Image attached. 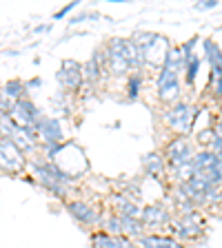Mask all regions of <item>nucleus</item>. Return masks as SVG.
<instances>
[{"label":"nucleus","instance_id":"f257e3e1","mask_svg":"<svg viewBox=\"0 0 222 248\" xmlns=\"http://www.w3.org/2000/svg\"><path fill=\"white\" fill-rule=\"evenodd\" d=\"M31 166H34L36 177L40 180V184L45 186L47 191H51L58 197H67V184L71 182V175L67 170H62L58 164L45 162V160H34Z\"/></svg>","mask_w":222,"mask_h":248},{"label":"nucleus","instance_id":"f03ea898","mask_svg":"<svg viewBox=\"0 0 222 248\" xmlns=\"http://www.w3.org/2000/svg\"><path fill=\"white\" fill-rule=\"evenodd\" d=\"M198 113H200V108L191 107L189 102H176V104H171L169 111L165 113V120L173 133L180 135V138H187V135L191 133Z\"/></svg>","mask_w":222,"mask_h":248},{"label":"nucleus","instance_id":"7ed1b4c3","mask_svg":"<svg viewBox=\"0 0 222 248\" xmlns=\"http://www.w3.org/2000/svg\"><path fill=\"white\" fill-rule=\"evenodd\" d=\"M155 89H158V98L165 104H176L180 102V73L169 71V69H160L158 80H155Z\"/></svg>","mask_w":222,"mask_h":248},{"label":"nucleus","instance_id":"20e7f679","mask_svg":"<svg viewBox=\"0 0 222 248\" xmlns=\"http://www.w3.org/2000/svg\"><path fill=\"white\" fill-rule=\"evenodd\" d=\"M9 118H11V122H14L16 126H20V129H29V131L36 133L38 122L42 120V113L38 111L36 104L31 102V100L22 98V100H18V102L14 104Z\"/></svg>","mask_w":222,"mask_h":248},{"label":"nucleus","instance_id":"39448f33","mask_svg":"<svg viewBox=\"0 0 222 248\" xmlns=\"http://www.w3.org/2000/svg\"><path fill=\"white\" fill-rule=\"evenodd\" d=\"M169 231L180 239H198L202 235V219L198 217L196 211L187 213V215H178V219H171Z\"/></svg>","mask_w":222,"mask_h":248},{"label":"nucleus","instance_id":"423d86ee","mask_svg":"<svg viewBox=\"0 0 222 248\" xmlns=\"http://www.w3.org/2000/svg\"><path fill=\"white\" fill-rule=\"evenodd\" d=\"M25 155L7 138H0V169L5 173H18L25 169Z\"/></svg>","mask_w":222,"mask_h":248},{"label":"nucleus","instance_id":"0eeeda50","mask_svg":"<svg viewBox=\"0 0 222 248\" xmlns=\"http://www.w3.org/2000/svg\"><path fill=\"white\" fill-rule=\"evenodd\" d=\"M165 153H167V162H169L171 169H178L180 164H185V162H189L193 157V146L189 142V138H180L178 135V138H173L167 144Z\"/></svg>","mask_w":222,"mask_h":248},{"label":"nucleus","instance_id":"6e6552de","mask_svg":"<svg viewBox=\"0 0 222 248\" xmlns=\"http://www.w3.org/2000/svg\"><path fill=\"white\" fill-rule=\"evenodd\" d=\"M58 82L62 84V89L67 91H78L85 84L83 80V64L76 60H62L60 71H58Z\"/></svg>","mask_w":222,"mask_h":248},{"label":"nucleus","instance_id":"1a4fd4ad","mask_svg":"<svg viewBox=\"0 0 222 248\" xmlns=\"http://www.w3.org/2000/svg\"><path fill=\"white\" fill-rule=\"evenodd\" d=\"M173 215L169 213V208L165 204H151V206H145L140 211V222L145 228H162L169 226Z\"/></svg>","mask_w":222,"mask_h":248},{"label":"nucleus","instance_id":"9d476101","mask_svg":"<svg viewBox=\"0 0 222 248\" xmlns=\"http://www.w3.org/2000/svg\"><path fill=\"white\" fill-rule=\"evenodd\" d=\"M67 211L76 222L85 224V226H96V224H100V217H102L96 208L89 206L87 202H83V200L67 202Z\"/></svg>","mask_w":222,"mask_h":248},{"label":"nucleus","instance_id":"9b49d317","mask_svg":"<svg viewBox=\"0 0 222 248\" xmlns=\"http://www.w3.org/2000/svg\"><path fill=\"white\" fill-rule=\"evenodd\" d=\"M36 133H40V138L45 140V144H60L62 138H65V131H62V122L56 118H45L38 122Z\"/></svg>","mask_w":222,"mask_h":248},{"label":"nucleus","instance_id":"f8f14e48","mask_svg":"<svg viewBox=\"0 0 222 248\" xmlns=\"http://www.w3.org/2000/svg\"><path fill=\"white\" fill-rule=\"evenodd\" d=\"M91 244L93 248H138L136 242H131V239L114 237V235H107V232H93Z\"/></svg>","mask_w":222,"mask_h":248},{"label":"nucleus","instance_id":"ddd939ff","mask_svg":"<svg viewBox=\"0 0 222 248\" xmlns=\"http://www.w3.org/2000/svg\"><path fill=\"white\" fill-rule=\"evenodd\" d=\"M9 140L14 142L18 149L22 151V155L25 153H31V151H36V133L29 129H20V126H14V131H11Z\"/></svg>","mask_w":222,"mask_h":248},{"label":"nucleus","instance_id":"4468645a","mask_svg":"<svg viewBox=\"0 0 222 248\" xmlns=\"http://www.w3.org/2000/svg\"><path fill=\"white\" fill-rule=\"evenodd\" d=\"M136 246L140 248H185V244L176 237H165V235H142Z\"/></svg>","mask_w":222,"mask_h":248},{"label":"nucleus","instance_id":"2eb2a0df","mask_svg":"<svg viewBox=\"0 0 222 248\" xmlns=\"http://www.w3.org/2000/svg\"><path fill=\"white\" fill-rule=\"evenodd\" d=\"M111 206L116 208L118 217H140V211H142L134 202V197L129 195H114L111 197Z\"/></svg>","mask_w":222,"mask_h":248},{"label":"nucleus","instance_id":"dca6fc26","mask_svg":"<svg viewBox=\"0 0 222 248\" xmlns=\"http://www.w3.org/2000/svg\"><path fill=\"white\" fill-rule=\"evenodd\" d=\"M102 78V60H100V51H93V56L83 64V80L87 84H96Z\"/></svg>","mask_w":222,"mask_h":248},{"label":"nucleus","instance_id":"f3484780","mask_svg":"<svg viewBox=\"0 0 222 248\" xmlns=\"http://www.w3.org/2000/svg\"><path fill=\"white\" fill-rule=\"evenodd\" d=\"M142 169H145V173L149 177H160L167 169V162L160 153H147L142 157Z\"/></svg>","mask_w":222,"mask_h":248},{"label":"nucleus","instance_id":"a211bd4d","mask_svg":"<svg viewBox=\"0 0 222 248\" xmlns=\"http://www.w3.org/2000/svg\"><path fill=\"white\" fill-rule=\"evenodd\" d=\"M120 231H122V237L127 239H140L145 235V226L140 222V217H120Z\"/></svg>","mask_w":222,"mask_h":248},{"label":"nucleus","instance_id":"6ab92c4d","mask_svg":"<svg viewBox=\"0 0 222 248\" xmlns=\"http://www.w3.org/2000/svg\"><path fill=\"white\" fill-rule=\"evenodd\" d=\"M162 69H169V71H176V73L185 71V56H182L180 46H169L165 62H162Z\"/></svg>","mask_w":222,"mask_h":248},{"label":"nucleus","instance_id":"aec40b11","mask_svg":"<svg viewBox=\"0 0 222 248\" xmlns=\"http://www.w3.org/2000/svg\"><path fill=\"white\" fill-rule=\"evenodd\" d=\"M205 58L211 64V73L222 71V49L213 40H205Z\"/></svg>","mask_w":222,"mask_h":248},{"label":"nucleus","instance_id":"412c9836","mask_svg":"<svg viewBox=\"0 0 222 248\" xmlns=\"http://www.w3.org/2000/svg\"><path fill=\"white\" fill-rule=\"evenodd\" d=\"M25 84L20 82V80H9V82L5 84V87H0V95L2 98H7L9 102H18V100L25 98Z\"/></svg>","mask_w":222,"mask_h":248},{"label":"nucleus","instance_id":"4be33fe9","mask_svg":"<svg viewBox=\"0 0 222 248\" xmlns=\"http://www.w3.org/2000/svg\"><path fill=\"white\" fill-rule=\"evenodd\" d=\"M200 64H202V58L198 56V53H193V56H189L185 60V80H187V84H189V87L196 82V76H198Z\"/></svg>","mask_w":222,"mask_h":248},{"label":"nucleus","instance_id":"5701e85b","mask_svg":"<svg viewBox=\"0 0 222 248\" xmlns=\"http://www.w3.org/2000/svg\"><path fill=\"white\" fill-rule=\"evenodd\" d=\"M100 226H102V232H107V235L122 237V231H120V217L118 215H104V217H100Z\"/></svg>","mask_w":222,"mask_h":248},{"label":"nucleus","instance_id":"b1692460","mask_svg":"<svg viewBox=\"0 0 222 248\" xmlns=\"http://www.w3.org/2000/svg\"><path fill=\"white\" fill-rule=\"evenodd\" d=\"M140 84H142V73L134 71L129 76V84H127V98L129 100H138L140 98Z\"/></svg>","mask_w":222,"mask_h":248},{"label":"nucleus","instance_id":"393cba45","mask_svg":"<svg viewBox=\"0 0 222 248\" xmlns=\"http://www.w3.org/2000/svg\"><path fill=\"white\" fill-rule=\"evenodd\" d=\"M211 89L216 93V98H222V71L211 73Z\"/></svg>","mask_w":222,"mask_h":248},{"label":"nucleus","instance_id":"a878e982","mask_svg":"<svg viewBox=\"0 0 222 248\" xmlns=\"http://www.w3.org/2000/svg\"><path fill=\"white\" fill-rule=\"evenodd\" d=\"M196 45H198V36H193L191 40L185 42V45L180 46V51H182V56H185V60H187L189 56H193V46H196Z\"/></svg>","mask_w":222,"mask_h":248},{"label":"nucleus","instance_id":"bb28decb","mask_svg":"<svg viewBox=\"0 0 222 248\" xmlns=\"http://www.w3.org/2000/svg\"><path fill=\"white\" fill-rule=\"evenodd\" d=\"M213 7H218V0H205V2H198L196 9L207 11V9H213Z\"/></svg>","mask_w":222,"mask_h":248},{"label":"nucleus","instance_id":"cd10ccee","mask_svg":"<svg viewBox=\"0 0 222 248\" xmlns=\"http://www.w3.org/2000/svg\"><path fill=\"white\" fill-rule=\"evenodd\" d=\"M213 133H216V131H213V129H209V131H202V133L198 135V140H200V142H205V144H209V142H211V138H213Z\"/></svg>","mask_w":222,"mask_h":248},{"label":"nucleus","instance_id":"c85d7f7f","mask_svg":"<svg viewBox=\"0 0 222 248\" xmlns=\"http://www.w3.org/2000/svg\"><path fill=\"white\" fill-rule=\"evenodd\" d=\"M76 5H78V2H69L67 7H62V9H60V11H58V14H56V20H58V18H62V16H67L69 11H71L73 7H76Z\"/></svg>","mask_w":222,"mask_h":248},{"label":"nucleus","instance_id":"c756f323","mask_svg":"<svg viewBox=\"0 0 222 248\" xmlns=\"http://www.w3.org/2000/svg\"><path fill=\"white\" fill-rule=\"evenodd\" d=\"M36 87H40V78H34V80L27 82V89H36Z\"/></svg>","mask_w":222,"mask_h":248},{"label":"nucleus","instance_id":"7c9ffc66","mask_svg":"<svg viewBox=\"0 0 222 248\" xmlns=\"http://www.w3.org/2000/svg\"><path fill=\"white\" fill-rule=\"evenodd\" d=\"M213 131H216L218 135H222V113H220V120H218V126H216Z\"/></svg>","mask_w":222,"mask_h":248}]
</instances>
